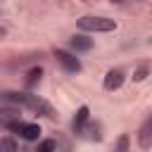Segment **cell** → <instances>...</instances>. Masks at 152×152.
<instances>
[{
  "label": "cell",
  "instance_id": "ba28073f",
  "mask_svg": "<svg viewBox=\"0 0 152 152\" xmlns=\"http://www.w3.org/2000/svg\"><path fill=\"white\" fill-rule=\"evenodd\" d=\"M69 48L76 50V52H86V50L93 48V40L86 38V36H74V38H69Z\"/></svg>",
  "mask_w": 152,
  "mask_h": 152
},
{
  "label": "cell",
  "instance_id": "7a4b0ae2",
  "mask_svg": "<svg viewBox=\"0 0 152 152\" xmlns=\"http://www.w3.org/2000/svg\"><path fill=\"white\" fill-rule=\"evenodd\" d=\"M78 28H83V31H114L116 21L109 17H81Z\"/></svg>",
  "mask_w": 152,
  "mask_h": 152
},
{
  "label": "cell",
  "instance_id": "9c48e42d",
  "mask_svg": "<svg viewBox=\"0 0 152 152\" xmlns=\"http://www.w3.org/2000/svg\"><path fill=\"white\" fill-rule=\"evenodd\" d=\"M40 76H43V69L40 66H33V69H28V74H26V78H24V86L31 90V88H36L38 86V81H40Z\"/></svg>",
  "mask_w": 152,
  "mask_h": 152
},
{
  "label": "cell",
  "instance_id": "8fae6325",
  "mask_svg": "<svg viewBox=\"0 0 152 152\" xmlns=\"http://www.w3.org/2000/svg\"><path fill=\"white\" fill-rule=\"evenodd\" d=\"M0 152H17V145H14V140L10 135H5L0 140Z\"/></svg>",
  "mask_w": 152,
  "mask_h": 152
},
{
  "label": "cell",
  "instance_id": "7c38bea8",
  "mask_svg": "<svg viewBox=\"0 0 152 152\" xmlns=\"http://www.w3.org/2000/svg\"><path fill=\"white\" fill-rule=\"evenodd\" d=\"M36 152H57V142H55L52 138H48V140H43V142L38 145Z\"/></svg>",
  "mask_w": 152,
  "mask_h": 152
},
{
  "label": "cell",
  "instance_id": "5bb4252c",
  "mask_svg": "<svg viewBox=\"0 0 152 152\" xmlns=\"http://www.w3.org/2000/svg\"><path fill=\"white\" fill-rule=\"evenodd\" d=\"M21 152H36V150H21Z\"/></svg>",
  "mask_w": 152,
  "mask_h": 152
},
{
  "label": "cell",
  "instance_id": "277c9868",
  "mask_svg": "<svg viewBox=\"0 0 152 152\" xmlns=\"http://www.w3.org/2000/svg\"><path fill=\"white\" fill-rule=\"evenodd\" d=\"M55 59L64 66V71H69V74H76V71H81V59L78 57H74L71 52H66V50H55Z\"/></svg>",
  "mask_w": 152,
  "mask_h": 152
},
{
  "label": "cell",
  "instance_id": "5b68a950",
  "mask_svg": "<svg viewBox=\"0 0 152 152\" xmlns=\"http://www.w3.org/2000/svg\"><path fill=\"white\" fill-rule=\"evenodd\" d=\"M138 145L142 150H150L152 147V116H147L145 124L140 126V131H138Z\"/></svg>",
  "mask_w": 152,
  "mask_h": 152
},
{
  "label": "cell",
  "instance_id": "52a82bcc",
  "mask_svg": "<svg viewBox=\"0 0 152 152\" xmlns=\"http://www.w3.org/2000/svg\"><path fill=\"white\" fill-rule=\"evenodd\" d=\"M88 116H90V112H88V107L83 104V107H78V112H76V116H74V121H71V128H74V133H83L86 131V124H88Z\"/></svg>",
  "mask_w": 152,
  "mask_h": 152
},
{
  "label": "cell",
  "instance_id": "3957f363",
  "mask_svg": "<svg viewBox=\"0 0 152 152\" xmlns=\"http://www.w3.org/2000/svg\"><path fill=\"white\" fill-rule=\"evenodd\" d=\"M5 128H10V131H17L24 140H38L40 138V126L38 124H26V121H19V119H14V121H10V124H5Z\"/></svg>",
  "mask_w": 152,
  "mask_h": 152
},
{
  "label": "cell",
  "instance_id": "8992f818",
  "mask_svg": "<svg viewBox=\"0 0 152 152\" xmlns=\"http://www.w3.org/2000/svg\"><path fill=\"white\" fill-rule=\"evenodd\" d=\"M121 83H124V71L121 69L107 71V76H104V90H116V88H121Z\"/></svg>",
  "mask_w": 152,
  "mask_h": 152
},
{
  "label": "cell",
  "instance_id": "30bf717a",
  "mask_svg": "<svg viewBox=\"0 0 152 152\" xmlns=\"http://www.w3.org/2000/svg\"><path fill=\"white\" fill-rule=\"evenodd\" d=\"M114 152H131V140H128V135H126V133L116 138V145H114Z\"/></svg>",
  "mask_w": 152,
  "mask_h": 152
},
{
  "label": "cell",
  "instance_id": "6da1fadb",
  "mask_svg": "<svg viewBox=\"0 0 152 152\" xmlns=\"http://www.w3.org/2000/svg\"><path fill=\"white\" fill-rule=\"evenodd\" d=\"M2 102H14L17 107H28V109H33V112H38V114H43V116H48V119H55V109H52L45 100H40L38 95L7 90V93H2Z\"/></svg>",
  "mask_w": 152,
  "mask_h": 152
},
{
  "label": "cell",
  "instance_id": "4fadbf2b",
  "mask_svg": "<svg viewBox=\"0 0 152 152\" xmlns=\"http://www.w3.org/2000/svg\"><path fill=\"white\" fill-rule=\"evenodd\" d=\"M147 71H150V64H140V66L135 69V74H133V81H142V78L147 76Z\"/></svg>",
  "mask_w": 152,
  "mask_h": 152
}]
</instances>
